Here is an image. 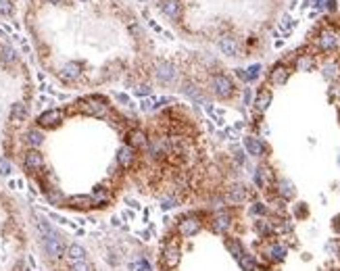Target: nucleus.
Listing matches in <instances>:
<instances>
[{
    "mask_svg": "<svg viewBox=\"0 0 340 271\" xmlns=\"http://www.w3.org/2000/svg\"><path fill=\"white\" fill-rule=\"evenodd\" d=\"M226 248L230 250V255H234L236 259H238V256L244 253V246H242V242L238 238H227L226 240Z\"/></svg>",
    "mask_w": 340,
    "mask_h": 271,
    "instance_id": "23",
    "label": "nucleus"
},
{
    "mask_svg": "<svg viewBox=\"0 0 340 271\" xmlns=\"http://www.w3.org/2000/svg\"><path fill=\"white\" fill-rule=\"evenodd\" d=\"M80 2H86V0H80Z\"/></svg>",
    "mask_w": 340,
    "mask_h": 271,
    "instance_id": "39",
    "label": "nucleus"
},
{
    "mask_svg": "<svg viewBox=\"0 0 340 271\" xmlns=\"http://www.w3.org/2000/svg\"><path fill=\"white\" fill-rule=\"evenodd\" d=\"M232 215L227 211H215L211 217H209V225L215 234H227L232 227Z\"/></svg>",
    "mask_w": 340,
    "mask_h": 271,
    "instance_id": "5",
    "label": "nucleus"
},
{
    "mask_svg": "<svg viewBox=\"0 0 340 271\" xmlns=\"http://www.w3.org/2000/svg\"><path fill=\"white\" fill-rule=\"evenodd\" d=\"M238 265L242 267V271H257L259 269V263H257V256L255 255H251V253H242L240 256H238Z\"/></svg>",
    "mask_w": 340,
    "mask_h": 271,
    "instance_id": "18",
    "label": "nucleus"
},
{
    "mask_svg": "<svg viewBox=\"0 0 340 271\" xmlns=\"http://www.w3.org/2000/svg\"><path fill=\"white\" fill-rule=\"evenodd\" d=\"M25 142L36 148V146H40V144L44 142V134H42V131H40L38 128H33V129H30V131L25 134Z\"/></svg>",
    "mask_w": 340,
    "mask_h": 271,
    "instance_id": "22",
    "label": "nucleus"
},
{
    "mask_svg": "<svg viewBox=\"0 0 340 271\" xmlns=\"http://www.w3.org/2000/svg\"><path fill=\"white\" fill-rule=\"evenodd\" d=\"M179 259H182V250H179V236H171L163 242V248H161V265L171 271L178 267Z\"/></svg>",
    "mask_w": 340,
    "mask_h": 271,
    "instance_id": "1",
    "label": "nucleus"
},
{
    "mask_svg": "<svg viewBox=\"0 0 340 271\" xmlns=\"http://www.w3.org/2000/svg\"><path fill=\"white\" fill-rule=\"evenodd\" d=\"M261 65H259V63H257V65H251V67H248V69H244V81H255L257 78H259V75H261Z\"/></svg>",
    "mask_w": 340,
    "mask_h": 271,
    "instance_id": "27",
    "label": "nucleus"
},
{
    "mask_svg": "<svg viewBox=\"0 0 340 271\" xmlns=\"http://www.w3.org/2000/svg\"><path fill=\"white\" fill-rule=\"evenodd\" d=\"M322 71H324V78H328V80H334L336 75H338V65L334 61H328L325 65L322 67Z\"/></svg>",
    "mask_w": 340,
    "mask_h": 271,
    "instance_id": "26",
    "label": "nucleus"
},
{
    "mask_svg": "<svg viewBox=\"0 0 340 271\" xmlns=\"http://www.w3.org/2000/svg\"><path fill=\"white\" fill-rule=\"evenodd\" d=\"M25 117H27V104H23V102L13 104L11 107V121L21 123V121H25Z\"/></svg>",
    "mask_w": 340,
    "mask_h": 271,
    "instance_id": "21",
    "label": "nucleus"
},
{
    "mask_svg": "<svg viewBox=\"0 0 340 271\" xmlns=\"http://www.w3.org/2000/svg\"><path fill=\"white\" fill-rule=\"evenodd\" d=\"M11 13V2L9 0H0V15H9Z\"/></svg>",
    "mask_w": 340,
    "mask_h": 271,
    "instance_id": "31",
    "label": "nucleus"
},
{
    "mask_svg": "<svg viewBox=\"0 0 340 271\" xmlns=\"http://www.w3.org/2000/svg\"><path fill=\"white\" fill-rule=\"evenodd\" d=\"M159 6H161V11L167 17H171V19H178L179 17V2H178V0H161Z\"/></svg>",
    "mask_w": 340,
    "mask_h": 271,
    "instance_id": "20",
    "label": "nucleus"
},
{
    "mask_svg": "<svg viewBox=\"0 0 340 271\" xmlns=\"http://www.w3.org/2000/svg\"><path fill=\"white\" fill-rule=\"evenodd\" d=\"M251 96H253V94H251V90L246 88V90H244V104H248V102H251Z\"/></svg>",
    "mask_w": 340,
    "mask_h": 271,
    "instance_id": "34",
    "label": "nucleus"
},
{
    "mask_svg": "<svg viewBox=\"0 0 340 271\" xmlns=\"http://www.w3.org/2000/svg\"><path fill=\"white\" fill-rule=\"evenodd\" d=\"M242 142H244V150H246L251 157H263V155H265V144H263L259 138L246 136Z\"/></svg>",
    "mask_w": 340,
    "mask_h": 271,
    "instance_id": "14",
    "label": "nucleus"
},
{
    "mask_svg": "<svg viewBox=\"0 0 340 271\" xmlns=\"http://www.w3.org/2000/svg\"><path fill=\"white\" fill-rule=\"evenodd\" d=\"M134 161H136V148L130 146V144H123L119 148V152H117V163L128 169V167L134 165Z\"/></svg>",
    "mask_w": 340,
    "mask_h": 271,
    "instance_id": "13",
    "label": "nucleus"
},
{
    "mask_svg": "<svg viewBox=\"0 0 340 271\" xmlns=\"http://www.w3.org/2000/svg\"><path fill=\"white\" fill-rule=\"evenodd\" d=\"M255 186L259 188V190H269L274 184H275V177H274V171L269 169L267 165H261V167H257V171H255Z\"/></svg>",
    "mask_w": 340,
    "mask_h": 271,
    "instance_id": "8",
    "label": "nucleus"
},
{
    "mask_svg": "<svg viewBox=\"0 0 340 271\" xmlns=\"http://www.w3.org/2000/svg\"><path fill=\"white\" fill-rule=\"evenodd\" d=\"M117 100H121L123 104H126V102L130 104V96L128 94H117Z\"/></svg>",
    "mask_w": 340,
    "mask_h": 271,
    "instance_id": "33",
    "label": "nucleus"
},
{
    "mask_svg": "<svg viewBox=\"0 0 340 271\" xmlns=\"http://www.w3.org/2000/svg\"><path fill=\"white\" fill-rule=\"evenodd\" d=\"M48 2H54V4H57V2H61V0H48Z\"/></svg>",
    "mask_w": 340,
    "mask_h": 271,
    "instance_id": "38",
    "label": "nucleus"
},
{
    "mask_svg": "<svg viewBox=\"0 0 340 271\" xmlns=\"http://www.w3.org/2000/svg\"><path fill=\"white\" fill-rule=\"evenodd\" d=\"M128 144L134 146V148H144L148 142H146V136H144L142 129H131L128 134Z\"/></svg>",
    "mask_w": 340,
    "mask_h": 271,
    "instance_id": "19",
    "label": "nucleus"
},
{
    "mask_svg": "<svg viewBox=\"0 0 340 271\" xmlns=\"http://www.w3.org/2000/svg\"><path fill=\"white\" fill-rule=\"evenodd\" d=\"M23 165H25V169L27 171H40L44 167V157L40 155V152L36 148H32V150H27L25 152V157H23Z\"/></svg>",
    "mask_w": 340,
    "mask_h": 271,
    "instance_id": "10",
    "label": "nucleus"
},
{
    "mask_svg": "<svg viewBox=\"0 0 340 271\" xmlns=\"http://www.w3.org/2000/svg\"><path fill=\"white\" fill-rule=\"evenodd\" d=\"M325 6H328L330 11H334V9H336V0H328V2H325Z\"/></svg>",
    "mask_w": 340,
    "mask_h": 271,
    "instance_id": "35",
    "label": "nucleus"
},
{
    "mask_svg": "<svg viewBox=\"0 0 340 271\" xmlns=\"http://www.w3.org/2000/svg\"><path fill=\"white\" fill-rule=\"evenodd\" d=\"M313 67V59H311V54H301L296 61V69H301V71H307V69Z\"/></svg>",
    "mask_w": 340,
    "mask_h": 271,
    "instance_id": "28",
    "label": "nucleus"
},
{
    "mask_svg": "<svg viewBox=\"0 0 340 271\" xmlns=\"http://www.w3.org/2000/svg\"><path fill=\"white\" fill-rule=\"evenodd\" d=\"M219 50L226 54V57H234L236 52H238V42H236V38L232 36H224L219 40Z\"/></svg>",
    "mask_w": 340,
    "mask_h": 271,
    "instance_id": "17",
    "label": "nucleus"
},
{
    "mask_svg": "<svg viewBox=\"0 0 340 271\" xmlns=\"http://www.w3.org/2000/svg\"><path fill=\"white\" fill-rule=\"evenodd\" d=\"M155 75H157V80L161 81V83L169 86V83H173V81L178 80V69L169 61H159L157 63V69H155Z\"/></svg>",
    "mask_w": 340,
    "mask_h": 271,
    "instance_id": "6",
    "label": "nucleus"
},
{
    "mask_svg": "<svg viewBox=\"0 0 340 271\" xmlns=\"http://www.w3.org/2000/svg\"><path fill=\"white\" fill-rule=\"evenodd\" d=\"M336 44H338V36H336V32H332V30H324L322 33H319V38H317V46H319V50H324V52L334 50Z\"/></svg>",
    "mask_w": 340,
    "mask_h": 271,
    "instance_id": "11",
    "label": "nucleus"
},
{
    "mask_svg": "<svg viewBox=\"0 0 340 271\" xmlns=\"http://www.w3.org/2000/svg\"><path fill=\"white\" fill-rule=\"evenodd\" d=\"M150 92H152L150 86H136V88H134V94H136V96H148Z\"/></svg>",
    "mask_w": 340,
    "mask_h": 271,
    "instance_id": "30",
    "label": "nucleus"
},
{
    "mask_svg": "<svg viewBox=\"0 0 340 271\" xmlns=\"http://www.w3.org/2000/svg\"><path fill=\"white\" fill-rule=\"evenodd\" d=\"M269 104H272V92H269L267 88L259 90V92H257V98H255V109H257V113H265Z\"/></svg>",
    "mask_w": 340,
    "mask_h": 271,
    "instance_id": "16",
    "label": "nucleus"
},
{
    "mask_svg": "<svg viewBox=\"0 0 340 271\" xmlns=\"http://www.w3.org/2000/svg\"><path fill=\"white\" fill-rule=\"evenodd\" d=\"M261 253L265 256V261H269V263H282L288 255V248L282 240H265Z\"/></svg>",
    "mask_w": 340,
    "mask_h": 271,
    "instance_id": "3",
    "label": "nucleus"
},
{
    "mask_svg": "<svg viewBox=\"0 0 340 271\" xmlns=\"http://www.w3.org/2000/svg\"><path fill=\"white\" fill-rule=\"evenodd\" d=\"M140 107H142V111H148V109H152V100H150V98L142 100V102H140Z\"/></svg>",
    "mask_w": 340,
    "mask_h": 271,
    "instance_id": "32",
    "label": "nucleus"
},
{
    "mask_svg": "<svg viewBox=\"0 0 340 271\" xmlns=\"http://www.w3.org/2000/svg\"><path fill=\"white\" fill-rule=\"evenodd\" d=\"M313 6H315V9H322V6H324V0H313Z\"/></svg>",
    "mask_w": 340,
    "mask_h": 271,
    "instance_id": "37",
    "label": "nucleus"
},
{
    "mask_svg": "<svg viewBox=\"0 0 340 271\" xmlns=\"http://www.w3.org/2000/svg\"><path fill=\"white\" fill-rule=\"evenodd\" d=\"M290 78V69L284 65V63H277V65L269 71V81L274 83V86H284V83L288 81Z\"/></svg>",
    "mask_w": 340,
    "mask_h": 271,
    "instance_id": "12",
    "label": "nucleus"
},
{
    "mask_svg": "<svg viewBox=\"0 0 340 271\" xmlns=\"http://www.w3.org/2000/svg\"><path fill=\"white\" fill-rule=\"evenodd\" d=\"M332 227H334L336 232L340 234V217H336V221H334V223H332Z\"/></svg>",
    "mask_w": 340,
    "mask_h": 271,
    "instance_id": "36",
    "label": "nucleus"
},
{
    "mask_svg": "<svg viewBox=\"0 0 340 271\" xmlns=\"http://www.w3.org/2000/svg\"><path fill=\"white\" fill-rule=\"evenodd\" d=\"M248 213L253 215V217H267V213H269V208H267V205H263V203H253L251 205V208H248Z\"/></svg>",
    "mask_w": 340,
    "mask_h": 271,
    "instance_id": "25",
    "label": "nucleus"
},
{
    "mask_svg": "<svg viewBox=\"0 0 340 271\" xmlns=\"http://www.w3.org/2000/svg\"><path fill=\"white\" fill-rule=\"evenodd\" d=\"M0 59H2L4 63H15L17 52L13 50V46H9V44H0Z\"/></svg>",
    "mask_w": 340,
    "mask_h": 271,
    "instance_id": "24",
    "label": "nucleus"
},
{
    "mask_svg": "<svg viewBox=\"0 0 340 271\" xmlns=\"http://www.w3.org/2000/svg\"><path fill=\"white\" fill-rule=\"evenodd\" d=\"M61 121H63V111H59V109H50L38 117L40 128H54V125H59Z\"/></svg>",
    "mask_w": 340,
    "mask_h": 271,
    "instance_id": "9",
    "label": "nucleus"
},
{
    "mask_svg": "<svg viewBox=\"0 0 340 271\" xmlns=\"http://www.w3.org/2000/svg\"><path fill=\"white\" fill-rule=\"evenodd\" d=\"M211 88H213V92L217 98H230V96L234 94V81L227 78L226 73H217V75H213V80H211Z\"/></svg>",
    "mask_w": 340,
    "mask_h": 271,
    "instance_id": "4",
    "label": "nucleus"
},
{
    "mask_svg": "<svg viewBox=\"0 0 340 271\" xmlns=\"http://www.w3.org/2000/svg\"><path fill=\"white\" fill-rule=\"evenodd\" d=\"M274 186H275L277 196H280L284 203H286V200H290V198H294L296 190H294V186H292V182H290V179H275Z\"/></svg>",
    "mask_w": 340,
    "mask_h": 271,
    "instance_id": "15",
    "label": "nucleus"
},
{
    "mask_svg": "<svg viewBox=\"0 0 340 271\" xmlns=\"http://www.w3.org/2000/svg\"><path fill=\"white\" fill-rule=\"evenodd\" d=\"M203 215L192 213V215H184L182 219L178 221V236L179 238H192L194 234H198L203 229Z\"/></svg>",
    "mask_w": 340,
    "mask_h": 271,
    "instance_id": "2",
    "label": "nucleus"
},
{
    "mask_svg": "<svg viewBox=\"0 0 340 271\" xmlns=\"http://www.w3.org/2000/svg\"><path fill=\"white\" fill-rule=\"evenodd\" d=\"M11 169H13V165H11L9 159H6V157H0V173H2V175H9Z\"/></svg>",
    "mask_w": 340,
    "mask_h": 271,
    "instance_id": "29",
    "label": "nucleus"
},
{
    "mask_svg": "<svg viewBox=\"0 0 340 271\" xmlns=\"http://www.w3.org/2000/svg\"><path fill=\"white\" fill-rule=\"evenodd\" d=\"M224 200L227 205H234V207H238V205H244L246 200H248V190H246V186H242V184H234L227 188V192H226V196Z\"/></svg>",
    "mask_w": 340,
    "mask_h": 271,
    "instance_id": "7",
    "label": "nucleus"
}]
</instances>
